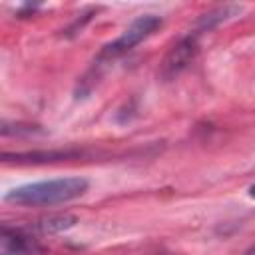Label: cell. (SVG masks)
Listing matches in <instances>:
<instances>
[{
    "label": "cell",
    "instance_id": "cell-1",
    "mask_svg": "<svg viewBox=\"0 0 255 255\" xmlns=\"http://www.w3.org/2000/svg\"><path fill=\"white\" fill-rule=\"evenodd\" d=\"M90 183L86 177L80 175H70V177H56V179H44V181H34L26 183L20 187L10 189L4 199L16 205H26V207H36V205H58L72 201L88 191Z\"/></svg>",
    "mask_w": 255,
    "mask_h": 255
},
{
    "label": "cell",
    "instance_id": "cell-2",
    "mask_svg": "<svg viewBox=\"0 0 255 255\" xmlns=\"http://www.w3.org/2000/svg\"><path fill=\"white\" fill-rule=\"evenodd\" d=\"M161 26V18L153 16V14H143L139 18H135L120 38H116L114 42H110L108 46H104L102 54L98 60H114L126 52H129L133 46H137L139 42H143L145 38H149L157 28Z\"/></svg>",
    "mask_w": 255,
    "mask_h": 255
},
{
    "label": "cell",
    "instance_id": "cell-3",
    "mask_svg": "<svg viewBox=\"0 0 255 255\" xmlns=\"http://www.w3.org/2000/svg\"><path fill=\"white\" fill-rule=\"evenodd\" d=\"M197 50H199V48H197V38H195V34H189V36H185L183 40H179V42L167 52V56L163 58L161 68H159V76H161L165 82L177 78V76L193 62V58L197 56Z\"/></svg>",
    "mask_w": 255,
    "mask_h": 255
},
{
    "label": "cell",
    "instance_id": "cell-4",
    "mask_svg": "<svg viewBox=\"0 0 255 255\" xmlns=\"http://www.w3.org/2000/svg\"><path fill=\"white\" fill-rule=\"evenodd\" d=\"M241 10H243L241 4H223V6H217V8L209 10L207 14H203V16L195 22V28H197V32H207V30L219 26L221 22H227V20L239 16Z\"/></svg>",
    "mask_w": 255,
    "mask_h": 255
},
{
    "label": "cell",
    "instance_id": "cell-5",
    "mask_svg": "<svg viewBox=\"0 0 255 255\" xmlns=\"http://www.w3.org/2000/svg\"><path fill=\"white\" fill-rule=\"evenodd\" d=\"M76 217L70 213H58V215H48L40 221V229L46 233H60L64 229H70L76 225Z\"/></svg>",
    "mask_w": 255,
    "mask_h": 255
},
{
    "label": "cell",
    "instance_id": "cell-6",
    "mask_svg": "<svg viewBox=\"0 0 255 255\" xmlns=\"http://www.w3.org/2000/svg\"><path fill=\"white\" fill-rule=\"evenodd\" d=\"M2 255H28V249L18 235H10L6 229L2 233Z\"/></svg>",
    "mask_w": 255,
    "mask_h": 255
},
{
    "label": "cell",
    "instance_id": "cell-7",
    "mask_svg": "<svg viewBox=\"0 0 255 255\" xmlns=\"http://www.w3.org/2000/svg\"><path fill=\"white\" fill-rule=\"evenodd\" d=\"M243 255H255V245H253V247H249V249H247Z\"/></svg>",
    "mask_w": 255,
    "mask_h": 255
},
{
    "label": "cell",
    "instance_id": "cell-8",
    "mask_svg": "<svg viewBox=\"0 0 255 255\" xmlns=\"http://www.w3.org/2000/svg\"><path fill=\"white\" fill-rule=\"evenodd\" d=\"M249 195H251V197H255V185H251V189H249Z\"/></svg>",
    "mask_w": 255,
    "mask_h": 255
}]
</instances>
